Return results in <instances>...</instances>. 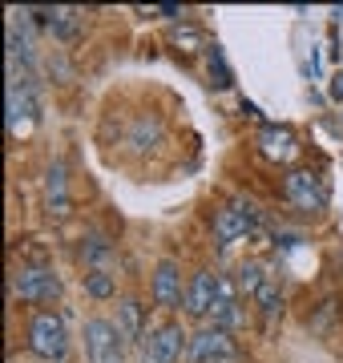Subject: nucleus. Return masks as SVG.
<instances>
[{
	"instance_id": "f257e3e1",
	"label": "nucleus",
	"mask_w": 343,
	"mask_h": 363,
	"mask_svg": "<svg viewBox=\"0 0 343 363\" xmlns=\"http://www.w3.org/2000/svg\"><path fill=\"white\" fill-rule=\"evenodd\" d=\"M28 351L37 359H65L69 351V331H65V319L57 311H37L33 323H28Z\"/></svg>"
},
{
	"instance_id": "f03ea898",
	"label": "nucleus",
	"mask_w": 343,
	"mask_h": 363,
	"mask_svg": "<svg viewBox=\"0 0 343 363\" xmlns=\"http://www.w3.org/2000/svg\"><path fill=\"white\" fill-rule=\"evenodd\" d=\"M85 355L89 363H125V335L109 319H85Z\"/></svg>"
},
{
	"instance_id": "7ed1b4c3",
	"label": "nucleus",
	"mask_w": 343,
	"mask_h": 363,
	"mask_svg": "<svg viewBox=\"0 0 343 363\" xmlns=\"http://www.w3.org/2000/svg\"><path fill=\"white\" fill-rule=\"evenodd\" d=\"M259 226V206H254L251 198H238L230 206H223L214 214V238H218V247H230L238 238H247V234Z\"/></svg>"
},
{
	"instance_id": "20e7f679",
	"label": "nucleus",
	"mask_w": 343,
	"mask_h": 363,
	"mask_svg": "<svg viewBox=\"0 0 343 363\" xmlns=\"http://www.w3.org/2000/svg\"><path fill=\"white\" fill-rule=\"evenodd\" d=\"M190 347V335H186L178 323H162L154 331H145L142 339V363H178L182 351Z\"/></svg>"
},
{
	"instance_id": "39448f33",
	"label": "nucleus",
	"mask_w": 343,
	"mask_h": 363,
	"mask_svg": "<svg viewBox=\"0 0 343 363\" xmlns=\"http://www.w3.org/2000/svg\"><path fill=\"white\" fill-rule=\"evenodd\" d=\"M13 295L21 303H53L61 295V279L49 267H21L13 274Z\"/></svg>"
},
{
	"instance_id": "423d86ee",
	"label": "nucleus",
	"mask_w": 343,
	"mask_h": 363,
	"mask_svg": "<svg viewBox=\"0 0 343 363\" xmlns=\"http://www.w3.org/2000/svg\"><path fill=\"white\" fill-rule=\"evenodd\" d=\"M190 363H235V339L230 331H218V327H202L198 335H190V347H186Z\"/></svg>"
},
{
	"instance_id": "0eeeda50",
	"label": "nucleus",
	"mask_w": 343,
	"mask_h": 363,
	"mask_svg": "<svg viewBox=\"0 0 343 363\" xmlns=\"http://www.w3.org/2000/svg\"><path fill=\"white\" fill-rule=\"evenodd\" d=\"M283 194H287L291 206L307 210V214H315V210L327 206V190H323V182L311 169H291L287 182H283Z\"/></svg>"
},
{
	"instance_id": "6e6552de",
	"label": "nucleus",
	"mask_w": 343,
	"mask_h": 363,
	"mask_svg": "<svg viewBox=\"0 0 343 363\" xmlns=\"http://www.w3.org/2000/svg\"><path fill=\"white\" fill-rule=\"evenodd\" d=\"M150 291H154V303H158L162 311H178V307H186V286H182V271H178V262H158L154 267V283H150Z\"/></svg>"
},
{
	"instance_id": "1a4fd4ad",
	"label": "nucleus",
	"mask_w": 343,
	"mask_h": 363,
	"mask_svg": "<svg viewBox=\"0 0 343 363\" xmlns=\"http://www.w3.org/2000/svg\"><path fill=\"white\" fill-rule=\"evenodd\" d=\"M242 323H247V315H242V307H238V298H235V283H230L226 274H218V298H214L210 315H206V327L238 331Z\"/></svg>"
},
{
	"instance_id": "9d476101",
	"label": "nucleus",
	"mask_w": 343,
	"mask_h": 363,
	"mask_svg": "<svg viewBox=\"0 0 343 363\" xmlns=\"http://www.w3.org/2000/svg\"><path fill=\"white\" fill-rule=\"evenodd\" d=\"M214 298H218V274L214 271H198L186 286V315H194V319H206L214 307Z\"/></svg>"
},
{
	"instance_id": "9b49d317",
	"label": "nucleus",
	"mask_w": 343,
	"mask_h": 363,
	"mask_svg": "<svg viewBox=\"0 0 343 363\" xmlns=\"http://www.w3.org/2000/svg\"><path fill=\"white\" fill-rule=\"evenodd\" d=\"M254 142H259L263 157H271V162H283V166H287L291 157L299 154V142H295V133L283 130V125H263Z\"/></svg>"
},
{
	"instance_id": "f8f14e48",
	"label": "nucleus",
	"mask_w": 343,
	"mask_h": 363,
	"mask_svg": "<svg viewBox=\"0 0 343 363\" xmlns=\"http://www.w3.org/2000/svg\"><path fill=\"white\" fill-rule=\"evenodd\" d=\"M45 206L53 218H65L69 214V178H65V166L53 162L49 174H45Z\"/></svg>"
},
{
	"instance_id": "ddd939ff",
	"label": "nucleus",
	"mask_w": 343,
	"mask_h": 363,
	"mask_svg": "<svg viewBox=\"0 0 343 363\" xmlns=\"http://www.w3.org/2000/svg\"><path fill=\"white\" fill-rule=\"evenodd\" d=\"M33 113H37V101L28 85H9V133H21L33 121Z\"/></svg>"
},
{
	"instance_id": "4468645a",
	"label": "nucleus",
	"mask_w": 343,
	"mask_h": 363,
	"mask_svg": "<svg viewBox=\"0 0 343 363\" xmlns=\"http://www.w3.org/2000/svg\"><path fill=\"white\" fill-rule=\"evenodd\" d=\"M118 331L125 339H145V319H142V303L137 298H121L118 303Z\"/></svg>"
},
{
	"instance_id": "2eb2a0df",
	"label": "nucleus",
	"mask_w": 343,
	"mask_h": 363,
	"mask_svg": "<svg viewBox=\"0 0 343 363\" xmlns=\"http://www.w3.org/2000/svg\"><path fill=\"white\" fill-rule=\"evenodd\" d=\"M45 25L53 28V37L73 40L81 33V13L77 9H49V13H45Z\"/></svg>"
},
{
	"instance_id": "dca6fc26",
	"label": "nucleus",
	"mask_w": 343,
	"mask_h": 363,
	"mask_svg": "<svg viewBox=\"0 0 343 363\" xmlns=\"http://www.w3.org/2000/svg\"><path fill=\"white\" fill-rule=\"evenodd\" d=\"M266 279H271V274L263 271V262H242V267H238V291H242V295L254 298Z\"/></svg>"
},
{
	"instance_id": "f3484780",
	"label": "nucleus",
	"mask_w": 343,
	"mask_h": 363,
	"mask_svg": "<svg viewBox=\"0 0 343 363\" xmlns=\"http://www.w3.org/2000/svg\"><path fill=\"white\" fill-rule=\"evenodd\" d=\"M254 303H259V311H263L266 319H275V315L283 311V295H279L275 274H271V279H266V283L259 286V295H254Z\"/></svg>"
},
{
	"instance_id": "a211bd4d",
	"label": "nucleus",
	"mask_w": 343,
	"mask_h": 363,
	"mask_svg": "<svg viewBox=\"0 0 343 363\" xmlns=\"http://www.w3.org/2000/svg\"><path fill=\"white\" fill-rule=\"evenodd\" d=\"M113 291H118V279L109 271H89L85 274V295L89 298H113Z\"/></svg>"
},
{
	"instance_id": "6ab92c4d",
	"label": "nucleus",
	"mask_w": 343,
	"mask_h": 363,
	"mask_svg": "<svg viewBox=\"0 0 343 363\" xmlns=\"http://www.w3.org/2000/svg\"><path fill=\"white\" fill-rule=\"evenodd\" d=\"M158 138H162V121L158 117H142L137 130H133V138H130V145L133 150H145V145H154Z\"/></svg>"
},
{
	"instance_id": "aec40b11",
	"label": "nucleus",
	"mask_w": 343,
	"mask_h": 363,
	"mask_svg": "<svg viewBox=\"0 0 343 363\" xmlns=\"http://www.w3.org/2000/svg\"><path fill=\"white\" fill-rule=\"evenodd\" d=\"M109 255H113V247H109L106 238H89V242L81 247V259H85V262H93V271H106L101 262H106Z\"/></svg>"
},
{
	"instance_id": "412c9836",
	"label": "nucleus",
	"mask_w": 343,
	"mask_h": 363,
	"mask_svg": "<svg viewBox=\"0 0 343 363\" xmlns=\"http://www.w3.org/2000/svg\"><path fill=\"white\" fill-rule=\"evenodd\" d=\"M174 45H186V52H190V49H198V45H202L198 28H194V25H182V28H174Z\"/></svg>"
},
{
	"instance_id": "4be33fe9",
	"label": "nucleus",
	"mask_w": 343,
	"mask_h": 363,
	"mask_svg": "<svg viewBox=\"0 0 343 363\" xmlns=\"http://www.w3.org/2000/svg\"><path fill=\"white\" fill-rule=\"evenodd\" d=\"M331 97H335V101H343V77H335V85H331Z\"/></svg>"
},
{
	"instance_id": "5701e85b",
	"label": "nucleus",
	"mask_w": 343,
	"mask_h": 363,
	"mask_svg": "<svg viewBox=\"0 0 343 363\" xmlns=\"http://www.w3.org/2000/svg\"><path fill=\"white\" fill-rule=\"evenodd\" d=\"M339 262H343V259H339Z\"/></svg>"
}]
</instances>
